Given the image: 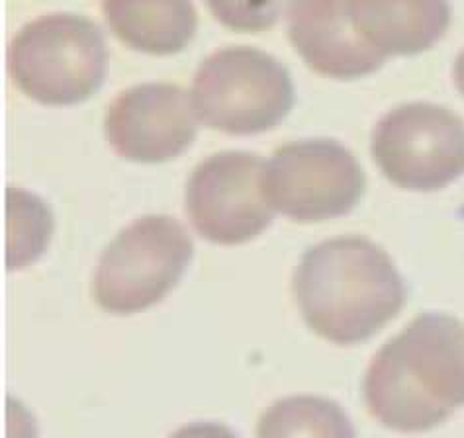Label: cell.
<instances>
[{
	"instance_id": "6da1fadb",
	"label": "cell",
	"mask_w": 464,
	"mask_h": 438,
	"mask_svg": "<svg viewBox=\"0 0 464 438\" xmlns=\"http://www.w3.org/2000/svg\"><path fill=\"white\" fill-rule=\"evenodd\" d=\"M362 394L386 429L425 433L464 405V323L423 313L376 352Z\"/></svg>"
},
{
	"instance_id": "7a4b0ae2",
	"label": "cell",
	"mask_w": 464,
	"mask_h": 438,
	"mask_svg": "<svg viewBox=\"0 0 464 438\" xmlns=\"http://www.w3.org/2000/svg\"><path fill=\"white\" fill-rule=\"evenodd\" d=\"M304 321L335 345H357L392 321L406 284L392 259L364 237H337L310 247L295 272Z\"/></svg>"
},
{
	"instance_id": "3957f363",
	"label": "cell",
	"mask_w": 464,
	"mask_h": 438,
	"mask_svg": "<svg viewBox=\"0 0 464 438\" xmlns=\"http://www.w3.org/2000/svg\"><path fill=\"white\" fill-rule=\"evenodd\" d=\"M8 69L28 99L45 106L81 104L108 72L102 30L79 14H45L26 24L10 43Z\"/></svg>"
},
{
	"instance_id": "277c9868",
	"label": "cell",
	"mask_w": 464,
	"mask_h": 438,
	"mask_svg": "<svg viewBox=\"0 0 464 438\" xmlns=\"http://www.w3.org/2000/svg\"><path fill=\"white\" fill-rule=\"evenodd\" d=\"M192 102L208 128L229 136H255L288 116L295 84L273 55L255 47H224L202 61Z\"/></svg>"
},
{
	"instance_id": "5b68a950",
	"label": "cell",
	"mask_w": 464,
	"mask_h": 438,
	"mask_svg": "<svg viewBox=\"0 0 464 438\" xmlns=\"http://www.w3.org/2000/svg\"><path fill=\"white\" fill-rule=\"evenodd\" d=\"M187 229L170 215H145L121 229L94 272V300L116 315L153 308L173 290L192 259Z\"/></svg>"
},
{
	"instance_id": "8992f818",
	"label": "cell",
	"mask_w": 464,
	"mask_h": 438,
	"mask_svg": "<svg viewBox=\"0 0 464 438\" xmlns=\"http://www.w3.org/2000/svg\"><path fill=\"white\" fill-rule=\"evenodd\" d=\"M372 157L398 188L441 190L464 175V119L431 102L401 104L376 124Z\"/></svg>"
},
{
	"instance_id": "52a82bcc",
	"label": "cell",
	"mask_w": 464,
	"mask_h": 438,
	"mask_svg": "<svg viewBox=\"0 0 464 438\" xmlns=\"http://www.w3.org/2000/svg\"><path fill=\"white\" fill-rule=\"evenodd\" d=\"M265 196L300 224L349 214L364 192L359 161L334 139H306L278 148L265 165Z\"/></svg>"
},
{
	"instance_id": "ba28073f",
	"label": "cell",
	"mask_w": 464,
	"mask_h": 438,
	"mask_svg": "<svg viewBox=\"0 0 464 438\" xmlns=\"http://www.w3.org/2000/svg\"><path fill=\"white\" fill-rule=\"evenodd\" d=\"M265 161L243 151L208 157L188 178L187 214L198 233L216 245H241L273 224L263 186Z\"/></svg>"
},
{
	"instance_id": "9c48e42d",
	"label": "cell",
	"mask_w": 464,
	"mask_h": 438,
	"mask_svg": "<svg viewBox=\"0 0 464 438\" xmlns=\"http://www.w3.org/2000/svg\"><path fill=\"white\" fill-rule=\"evenodd\" d=\"M198 114L185 89L145 82L121 92L106 114V138L121 159L165 163L185 153L198 129Z\"/></svg>"
},
{
	"instance_id": "30bf717a",
	"label": "cell",
	"mask_w": 464,
	"mask_h": 438,
	"mask_svg": "<svg viewBox=\"0 0 464 438\" xmlns=\"http://www.w3.org/2000/svg\"><path fill=\"white\" fill-rule=\"evenodd\" d=\"M288 38L312 71L339 81L372 75L386 61L353 26L347 0H292Z\"/></svg>"
},
{
	"instance_id": "8fae6325",
	"label": "cell",
	"mask_w": 464,
	"mask_h": 438,
	"mask_svg": "<svg viewBox=\"0 0 464 438\" xmlns=\"http://www.w3.org/2000/svg\"><path fill=\"white\" fill-rule=\"evenodd\" d=\"M361 38L384 57L431 50L450 26L449 0H347Z\"/></svg>"
},
{
	"instance_id": "7c38bea8",
	"label": "cell",
	"mask_w": 464,
	"mask_h": 438,
	"mask_svg": "<svg viewBox=\"0 0 464 438\" xmlns=\"http://www.w3.org/2000/svg\"><path fill=\"white\" fill-rule=\"evenodd\" d=\"M110 30L128 47L150 55H175L197 33L192 0H102Z\"/></svg>"
},
{
	"instance_id": "4fadbf2b",
	"label": "cell",
	"mask_w": 464,
	"mask_h": 438,
	"mask_svg": "<svg viewBox=\"0 0 464 438\" xmlns=\"http://www.w3.org/2000/svg\"><path fill=\"white\" fill-rule=\"evenodd\" d=\"M257 438H357L339 404L315 395L278 399L259 421Z\"/></svg>"
},
{
	"instance_id": "5bb4252c",
	"label": "cell",
	"mask_w": 464,
	"mask_h": 438,
	"mask_svg": "<svg viewBox=\"0 0 464 438\" xmlns=\"http://www.w3.org/2000/svg\"><path fill=\"white\" fill-rule=\"evenodd\" d=\"M219 24L237 32H263L278 22L285 0H206Z\"/></svg>"
},
{
	"instance_id": "9a60e30c",
	"label": "cell",
	"mask_w": 464,
	"mask_h": 438,
	"mask_svg": "<svg viewBox=\"0 0 464 438\" xmlns=\"http://www.w3.org/2000/svg\"><path fill=\"white\" fill-rule=\"evenodd\" d=\"M170 438H237V436L234 431L227 429L226 424L197 421V423L185 424V427L170 434Z\"/></svg>"
},
{
	"instance_id": "2e32d148",
	"label": "cell",
	"mask_w": 464,
	"mask_h": 438,
	"mask_svg": "<svg viewBox=\"0 0 464 438\" xmlns=\"http://www.w3.org/2000/svg\"><path fill=\"white\" fill-rule=\"evenodd\" d=\"M453 79L459 92L464 96V50L459 53L457 61H455V69H453Z\"/></svg>"
}]
</instances>
